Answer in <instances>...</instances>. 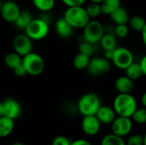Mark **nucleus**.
<instances>
[{
    "mask_svg": "<svg viewBox=\"0 0 146 145\" xmlns=\"http://www.w3.org/2000/svg\"><path fill=\"white\" fill-rule=\"evenodd\" d=\"M33 16L32 14L29 11H21L20 15H18L16 21H15V25L17 28L21 29V30H25L27 28V26L29 25V23L32 21L33 20Z\"/></svg>",
    "mask_w": 146,
    "mask_h": 145,
    "instance_id": "20",
    "label": "nucleus"
},
{
    "mask_svg": "<svg viewBox=\"0 0 146 145\" xmlns=\"http://www.w3.org/2000/svg\"><path fill=\"white\" fill-rule=\"evenodd\" d=\"M79 52L91 57L94 53V44L83 40L79 44Z\"/></svg>",
    "mask_w": 146,
    "mask_h": 145,
    "instance_id": "29",
    "label": "nucleus"
},
{
    "mask_svg": "<svg viewBox=\"0 0 146 145\" xmlns=\"http://www.w3.org/2000/svg\"><path fill=\"white\" fill-rule=\"evenodd\" d=\"M111 69V61L105 57H94L91 59L87 68L88 72L94 76L108 73Z\"/></svg>",
    "mask_w": 146,
    "mask_h": 145,
    "instance_id": "11",
    "label": "nucleus"
},
{
    "mask_svg": "<svg viewBox=\"0 0 146 145\" xmlns=\"http://www.w3.org/2000/svg\"><path fill=\"white\" fill-rule=\"evenodd\" d=\"M112 133L121 138L129 134L133 128V121L129 117L118 116L111 124Z\"/></svg>",
    "mask_w": 146,
    "mask_h": 145,
    "instance_id": "8",
    "label": "nucleus"
},
{
    "mask_svg": "<svg viewBox=\"0 0 146 145\" xmlns=\"http://www.w3.org/2000/svg\"><path fill=\"white\" fill-rule=\"evenodd\" d=\"M102 123L94 115H86L83 117L81 122V128L83 132L88 136H96L101 129Z\"/></svg>",
    "mask_w": 146,
    "mask_h": 145,
    "instance_id": "12",
    "label": "nucleus"
},
{
    "mask_svg": "<svg viewBox=\"0 0 146 145\" xmlns=\"http://www.w3.org/2000/svg\"><path fill=\"white\" fill-rule=\"evenodd\" d=\"M12 145H24L22 143H21V142H15V143H14Z\"/></svg>",
    "mask_w": 146,
    "mask_h": 145,
    "instance_id": "43",
    "label": "nucleus"
},
{
    "mask_svg": "<svg viewBox=\"0 0 146 145\" xmlns=\"http://www.w3.org/2000/svg\"><path fill=\"white\" fill-rule=\"evenodd\" d=\"M91 57L81 53H78L74 58V66L78 70H83L88 68Z\"/></svg>",
    "mask_w": 146,
    "mask_h": 145,
    "instance_id": "24",
    "label": "nucleus"
},
{
    "mask_svg": "<svg viewBox=\"0 0 146 145\" xmlns=\"http://www.w3.org/2000/svg\"><path fill=\"white\" fill-rule=\"evenodd\" d=\"M95 115L102 124H106V125L112 124V122L116 118V113L113 108L110 106H103V105H101V107L99 108V109L98 110Z\"/></svg>",
    "mask_w": 146,
    "mask_h": 145,
    "instance_id": "14",
    "label": "nucleus"
},
{
    "mask_svg": "<svg viewBox=\"0 0 146 145\" xmlns=\"http://www.w3.org/2000/svg\"><path fill=\"white\" fill-rule=\"evenodd\" d=\"M121 6V0H104L101 3L102 12L104 15H110Z\"/></svg>",
    "mask_w": 146,
    "mask_h": 145,
    "instance_id": "22",
    "label": "nucleus"
},
{
    "mask_svg": "<svg viewBox=\"0 0 146 145\" xmlns=\"http://www.w3.org/2000/svg\"><path fill=\"white\" fill-rule=\"evenodd\" d=\"M141 34H142V41L145 44V46H146V24L143 29V31L141 32Z\"/></svg>",
    "mask_w": 146,
    "mask_h": 145,
    "instance_id": "39",
    "label": "nucleus"
},
{
    "mask_svg": "<svg viewBox=\"0 0 146 145\" xmlns=\"http://www.w3.org/2000/svg\"><path fill=\"white\" fill-rule=\"evenodd\" d=\"M126 145H144V136L139 134L132 135L127 139Z\"/></svg>",
    "mask_w": 146,
    "mask_h": 145,
    "instance_id": "32",
    "label": "nucleus"
},
{
    "mask_svg": "<svg viewBox=\"0 0 146 145\" xmlns=\"http://www.w3.org/2000/svg\"><path fill=\"white\" fill-rule=\"evenodd\" d=\"M115 87L119 93H131L134 89V83L133 79L124 75L116 79Z\"/></svg>",
    "mask_w": 146,
    "mask_h": 145,
    "instance_id": "16",
    "label": "nucleus"
},
{
    "mask_svg": "<svg viewBox=\"0 0 146 145\" xmlns=\"http://www.w3.org/2000/svg\"><path fill=\"white\" fill-rule=\"evenodd\" d=\"M113 53H114V50H104V57H105L106 59L111 61L112 57H113Z\"/></svg>",
    "mask_w": 146,
    "mask_h": 145,
    "instance_id": "38",
    "label": "nucleus"
},
{
    "mask_svg": "<svg viewBox=\"0 0 146 145\" xmlns=\"http://www.w3.org/2000/svg\"><path fill=\"white\" fill-rule=\"evenodd\" d=\"M4 116V106H3V103L0 102V117Z\"/></svg>",
    "mask_w": 146,
    "mask_h": 145,
    "instance_id": "40",
    "label": "nucleus"
},
{
    "mask_svg": "<svg viewBox=\"0 0 146 145\" xmlns=\"http://www.w3.org/2000/svg\"><path fill=\"white\" fill-rule=\"evenodd\" d=\"M49 30V23L39 17L32 20L25 29V32L33 40H40L48 35Z\"/></svg>",
    "mask_w": 146,
    "mask_h": 145,
    "instance_id": "5",
    "label": "nucleus"
},
{
    "mask_svg": "<svg viewBox=\"0 0 146 145\" xmlns=\"http://www.w3.org/2000/svg\"><path fill=\"white\" fill-rule=\"evenodd\" d=\"M33 39H31L26 33L18 34L13 39V49L22 57L32 52Z\"/></svg>",
    "mask_w": 146,
    "mask_h": 145,
    "instance_id": "9",
    "label": "nucleus"
},
{
    "mask_svg": "<svg viewBox=\"0 0 146 145\" xmlns=\"http://www.w3.org/2000/svg\"><path fill=\"white\" fill-rule=\"evenodd\" d=\"M104 34V28L102 23L96 19L91 20L83 28V40L96 44Z\"/></svg>",
    "mask_w": 146,
    "mask_h": 145,
    "instance_id": "6",
    "label": "nucleus"
},
{
    "mask_svg": "<svg viewBox=\"0 0 146 145\" xmlns=\"http://www.w3.org/2000/svg\"><path fill=\"white\" fill-rule=\"evenodd\" d=\"M71 141L64 136H57L53 140L51 145H71Z\"/></svg>",
    "mask_w": 146,
    "mask_h": 145,
    "instance_id": "33",
    "label": "nucleus"
},
{
    "mask_svg": "<svg viewBox=\"0 0 146 145\" xmlns=\"http://www.w3.org/2000/svg\"><path fill=\"white\" fill-rule=\"evenodd\" d=\"M71 145H92V144L86 139L80 138V139H77V140L73 141L71 143Z\"/></svg>",
    "mask_w": 146,
    "mask_h": 145,
    "instance_id": "36",
    "label": "nucleus"
},
{
    "mask_svg": "<svg viewBox=\"0 0 146 145\" xmlns=\"http://www.w3.org/2000/svg\"><path fill=\"white\" fill-rule=\"evenodd\" d=\"M86 9V12H87V14H88L91 20H94V19L98 18L101 14H103L102 8H101V3H91L90 4L87 5Z\"/></svg>",
    "mask_w": 146,
    "mask_h": 145,
    "instance_id": "28",
    "label": "nucleus"
},
{
    "mask_svg": "<svg viewBox=\"0 0 146 145\" xmlns=\"http://www.w3.org/2000/svg\"><path fill=\"white\" fill-rule=\"evenodd\" d=\"M22 65L24 66L27 74L38 76L44 70V61L43 57L34 52H30L22 57Z\"/></svg>",
    "mask_w": 146,
    "mask_h": 145,
    "instance_id": "4",
    "label": "nucleus"
},
{
    "mask_svg": "<svg viewBox=\"0 0 146 145\" xmlns=\"http://www.w3.org/2000/svg\"><path fill=\"white\" fill-rule=\"evenodd\" d=\"M134 61L132 51L126 47H116L114 50L111 62L119 69L125 70Z\"/></svg>",
    "mask_w": 146,
    "mask_h": 145,
    "instance_id": "7",
    "label": "nucleus"
},
{
    "mask_svg": "<svg viewBox=\"0 0 146 145\" xmlns=\"http://www.w3.org/2000/svg\"><path fill=\"white\" fill-rule=\"evenodd\" d=\"M63 18L74 28H84L91 21L86 8L83 6L68 7L64 12Z\"/></svg>",
    "mask_w": 146,
    "mask_h": 145,
    "instance_id": "2",
    "label": "nucleus"
},
{
    "mask_svg": "<svg viewBox=\"0 0 146 145\" xmlns=\"http://www.w3.org/2000/svg\"><path fill=\"white\" fill-rule=\"evenodd\" d=\"M139 64H140V67H141V68H142V71H143V74L146 76V55H145L142 58H141V60H140V62H139Z\"/></svg>",
    "mask_w": 146,
    "mask_h": 145,
    "instance_id": "37",
    "label": "nucleus"
},
{
    "mask_svg": "<svg viewBox=\"0 0 146 145\" xmlns=\"http://www.w3.org/2000/svg\"><path fill=\"white\" fill-rule=\"evenodd\" d=\"M101 145H126V143L121 137L111 133L103 138Z\"/></svg>",
    "mask_w": 146,
    "mask_h": 145,
    "instance_id": "27",
    "label": "nucleus"
},
{
    "mask_svg": "<svg viewBox=\"0 0 146 145\" xmlns=\"http://www.w3.org/2000/svg\"><path fill=\"white\" fill-rule=\"evenodd\" d=\"M35 8L41 12L50 11L56 3V0H32Z\"/></svg>",
    "mask_w": 146,
    "mask_h": 145,
    "instance_id": "25",
    "label": "nucleus"
},
{
    "mask_svg": "<svg viewBox=\"0 0 146 145\" xmlns=\"http://www.w3.org/2000/svg\"><path fill=\"white\" fill-rule=\"evenodd\" d=\"M4 64L10 69H15L22 64V56L15 51L9 52L4 56Z\"/></svg>",
    "mask_w": 146,
    "mask_h": 145,
    "instance_id": "19",
    "label": "nucleus"
},
{
    "mask_svg": "<svg viewBox=\"0 0 146 145\" xmlns=\"http://www.w3.org/2000/svg\"><path fill=\"white\" fill-rule=\"evenodd\" d=\"M15 128V120L7 116L0 117V138H6L9 136Z\"/></svg>",
    "mask_w": 146,
    "mask_h": 145,
    "instance_id": "17",
    "label": "nucleus"
},
{
    "mask_svg": "<svg viewBox=\"0 0 146 145\" xmlns=\"http://www.w3.org/2000/svg\"><path fill=\"white\" fill-rule=\"evenodd\" d=\"M3 103L4 106V116L15 120L21 115V107L18 101L14 98H8Z\"/></svg>",
    "mask_w": 146,
    "mask_h": 145,
    "instance_id": "13",
    "label": "nucleus"
},
{
    "mask_svg": "<svg viewBox=\"0 0 146 145\" xmlns=\"http://www.w3.org/2000/svg\"><path fill=\"white\" fill-rule=\"evenodd\" d=\"M132 119L138 124H146V108L137 109L133 113Z\"/></svg>",
    "mask_w": 146,
    "mask_h": 145,
    "instance_id": "30",
    "label": "nucleus"
},
{
    "mask_svg": "<svg viewBox=\"0 0 146 145\" xmlns=\"http://www.w3.org/2000/svg\"><path fill=\"white\" fill-rule=\"evenodd\" d=\"M125 71H126V75L133 80H137L144 75L140 64L134 62L129 67H127L125 69Z\"/></svg>",
    "mask_w": 146,
    "mask_h": 145,
    "instance_id": "21",
    "label": "nucleus"
},
{
    "mask_svg": "<svg viewBox=\"0 0 146 145\" xmlns=\"http://www.w3.org/2000/svg\"><path fill=\"white\" fill-rule=\"evenodd\" d=\"M144 145H146V134L144 136Z\"/></svg>",
    "mask_w": 146,
    "mask_h": 145,
    "instance_id": "44",
    "label": "nucleus"
},
{
    "mask_svg": "<svg viewBox=\"0 0 146 145\" xmlns=\"http://www.w3.org/2000/svg\"><path fill=\"white\" fill-rule=\"evenodd\" d=\"M99 43L104 50H114L116 48V39L114 35L110 33H104Z\"/></svg>",
    "mask_w": 146,
    "mask_h": 145,
    "instance_id": "23",
    "label": "nucleus"
},
{
    "mask_svg": "<svg viewBox=\"0 0 146 145\" xmlns=\"http://www.w3.org/2000/svg\"><path fill=\"white\" fill-rule=\"evenodd\" d=\"M21 11L19 5L15 2L13 0H8L3 3L0 15L5 21L9 23H15Z\"/></svg>",
    "mask_w": 146,
    "mask_h": 145,
    "instance_id": "10",
    "label": "nucleus"
},
{
    "mask_svg": "<svg viewBox=\"0 0 146 145\" xmlns=\"http://www.w3.org/2000/svg\"><path fill=\"white\" fill-rule=\"evenodd\" d=\"M129 33V28L127 24H121V25H116L115 28V34L116 37L120 38H126Z\"/></svg>",
    "mask_w": 146,
    "mask_h": 145,
    "instance_id": "31",
    "label": "nucleus"
},
{
    "mask_svg": "<svg viewBox=\"0 0 146 145\" xmlns=\"http://www.w3.org/2000/svg\"><path fill=\"white\" fill-rule=\"evenodd\" d=\"M13 71H14V73L18 77H24L27 74V73L22 64L18 66L17 68H15V69H13Z\"/></svg>",
    "mask_w": 146,
    "mask_h": 145,
    "instance_id": "35",
    "label": "nucleus"
},
{
    "mask_svg": "<svg viewBox=\"0 0 146 145\" xmlns=\"http://www.w3.org/2000/svg\"><path fill=\"white\" fill-rule=\"evenodd\" d=\"M2 4H3V3H2L1 0H0V11H1V8H2Z\"/></svg>",
    "mask_w": 146,
    "mask_h": 145,
    "instance_id": "45",
    "label": "nucleus"
},
{
    "mask_svg": "<svg viewBox=\"0 0 146 145\" xmlns=\"http://www.w3.org/2000/svg\"><path fill=\"white\" fill-rule=\"evenodd\" d=\"M141 103H142L143 106H144L145 108H146V92L143 94V96H142V97H141Z\"/></svg>",
    "mask_w": 146,
    "mask_h": 145,
    "instance_id": "41",
    "label": "nucleus"
},
{
    "mask_svg": "<svg viewBox=\"0 0 146 145\" xmlns=\"http://www.w3.org/2000/svg\"><path fill=\"white\" fill-rule=\"evenodd\" d=\"M129 26L130 27L136 31V32H142L146 24V21L142 17V16H139V15H134L133 17H131L129 19Z\"/></svg>",
    "mask_w": 146,
    "mask_h": 145,
    "instance_id": "26",
    "label": "nucleus"
},
{
    "mask_svg": "<svg viewBox=\"0 0 146 145\" xmlns=\"http://www.w3.org/2000/svg\"><path fill=\"white\" fill-rule=\"evenodd\" d=\"M91 3H101L104 0H89Z\"/></svg>",
    "mask_w": 146,
    "mask_h": 145,
    "instance_id": "42",
    "label": "nucleus"
},
{
    "mask_svg": "<svg viewBox=\"0 0 146 145\" xmlns=\"http://www.w3.org/2000/svg\"><path fill=\"white\" fill-rule=\"evenodd\" d=\"M55 29L57 35L62 38H68L73 35L74 27L62 17L56 20L55 23Z\"/></svg>",
    "mask_w": 146,
    "mask_h": 145,
    "instance_id": "15",
    "label": "nucleus"
},
{
    "mask_svg": "<svg viewBox=\"0 0 146 145\" xmlns=\"http://www.w3.org/2000/svg\"><path fill=\"white\" fill-rule=\"evenodd\" d=\"M86 0H62V2L68 7L83 6Z\"/></svg>",
    "mask_w": 146,
    "mask_h": 145,
    "instance_id": "34",
    "label": "nucleus"
},
{
    "mask_svg": "<svg viewBox=\"0 0 146 145\" xmlns=\"http://www.w3.org/2000/svg\"><path fill=\"white\" fill-rule=\"evenodd\" d=\"M113 109L118 116L132 118L138 109L137 101L131 93H119L114 99Z\"/></svg>",
    "mask_w": 146,
    "mask_h": 145,
    "instance_id": "1",
    "label": "nucleus"
},
{
    "mask_svg": "<svg viewBox=\"0 0 146 145\" xmlns=\"http://www.w3.org/2000/svg\"><path fill=\"white\" fill-rule=\"evenodd\" d=\"M110 16L112 21L115 25L127 24L129 21V19H130L127 10L125 8H123L122 6H121L117 9H115Z\"/></svg>",
    "mask_w": 146,
    "mask_h": 145,
    "instance_id": "18",
    "label": "nucleus"
},
{
    "mask_svg": "<svg viewBox=\"0 0 146 145\" xmlns=\"http://www.w3.org/2000/svg\"><path fill=\"white\" fill-rule=\"evenodd\" d=\"M101 107V100L98 95L93 92L84 94L78 101L77 108L83 115H94Z\"/></svg>",
    "mask_w": 146,
    "mask_h": 145,
    "instance_id": "3",
    "label": "nucleus"
}]
</instances>
